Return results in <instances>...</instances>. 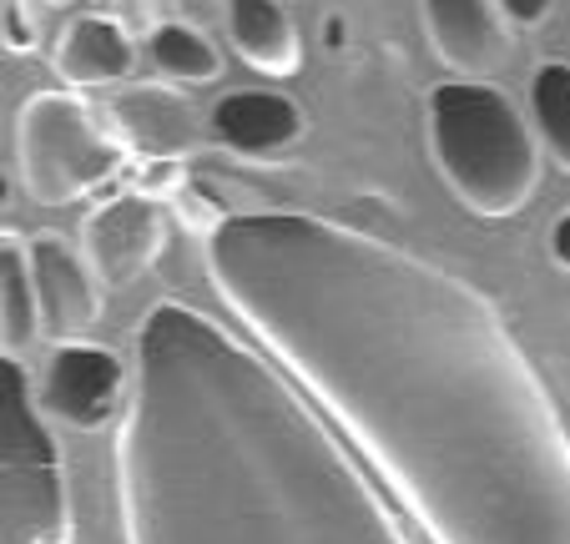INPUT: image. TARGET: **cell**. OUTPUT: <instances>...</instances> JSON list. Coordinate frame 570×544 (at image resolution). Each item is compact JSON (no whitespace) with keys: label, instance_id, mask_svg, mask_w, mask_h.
<instances>
[{"label":"cell","instance_id":"1","mask_svg":"<svg viewBox=\"0 0 570 544\" xmlns=\"http://www.w3.org/2000/svg\"><path fill=\"white\" fill-rule=\"evenodd\" d=\"M203 263L430 544H570V428L474 283L323 212H227Z\"/></svg>","mask_w":570,"mask_h":544},{"label":"cell","instance_id":"2","mask_svg":"<svg viewBox=\"0 0 570 544\" xmlns=\"http://www.w3.org/2000/svg\"><path fill=\"white\" fill-rule=\"evenodd\" d=\"M308 398L258 338L151 303L117 428L121 544H414Z\"/></svg>","mask_w":570,"mask_h":544},{"label":"cell","instance_id":"3","mask_svg":"<svg viewBox=\"0 0 570 544\" xmlns=\"http://www.w3.org/2000/svg\"><path fill=\"white\" fill-rule=\"evenodd\" d=\"M444 187L480 217H515L540 181V131L484 76L440 81L424 101Z\"/></svg>","mask_w":570,"mask_h":544},{"label":"cell","instance_id":"4","mask_svg":"<svg viewBox=\"0 0 570 544\" xmlns=\"http://www.w3.org/2000/svg\"><path fill=\"white\" fill-rule=\"evenodd\" d=\"M0 544H76L61 444L16 353H0Z\"/></svg>","mask_w":570,"mask_h":544},{"label":"cell","instance_id":"5","mask_svg":"<svg viewBox=\"0 0 570 544\" xmlns=\"http://www.w3.org/2000/svg\"><path fill=\"white\" fill-rule=\"evenodd\" d=\"M16 157H21L26 192L41 207H66L107 187L127 161L107 111H97L76 91H36L16 121Z\"/></svg>","mask_w":570,"mask_h":544},{"label":"cell","instance_id":"6","mask_svg":"<svg viewBox=\"0 0 570 544\" xmlns=\"http://www.w3.org/2000/svg\"><path fill=\"white\" fill-rule=\"evenodd\" d=\"M131 394V368L101 343H56L51 358L41 368V384L36 398L41 408L66 428H81V434H97L111 414L127 408Z\"/></svg>","mask_w":570,"mask_h":544},{"label":"cell","instance_id":"7","mask_svg":"<svg viewBox=\"0 0 570 544\" xmlns=\"http://www.w3.org/2000/svg\"><path fill=\"white\" fill-rule=\"evenodd\" d=\"M161 243H167V212L147 192L111 197L81 222V253L97 267L101 288H131L137 278H147Z\"/></svg>","mask_w":570,"mask_h":544},{"label":"cell","instance_id":"8","mask_svg":"<svg viewBox=\"0 0 570 544\" xmlns=\"http://www.w3.org/2000/svg\"><path fill=\"white\" fill-rule=\"evenodd\" d=\"M26 257H31V283L41 303V333H51V343L87 338L101 318V278L87 253L56 233H36L26 237Z\"/></svg>","mask_w":570,"mask_h":544},{"label":"cell","instance_id":"9","mask_svg":"<svg viewBox=\"0 0 570 544\" xmlns=\"http://www.w3.org/2000/svg\"><path fill=\"white\" fill-rule=\"evenodd\" d=\"M107 121L117 131V141L127 151L147 161H183L197 151L203 141V117L197 107L161 81H137L121 86L117 97L107 101Z\"/></svg>","mask_w":570,"mask_h":544},{"label":"cell","instance_id":"10","mask_svg":"<svg viewBox=\"0 0 570 544\" xmlns=\"http://www.w3.org/2000/svg\"><path fill=\"white\" fill-rule=\"evenodd\" d=\"M434 56L460 76L495 71L510 56V16L500 0H420Z\"/></svg>","mask_w":570,"mask_h":544},{"label":"cell","instance_id":"11","mask_svg":"<svg viewBox=\"0 0 570 544\" xmlns=\"http://www.w3.org/2000/svg\"><path fill=\"white\" fill-rule=\"evenodd\" d=\"M217 147L237 151V157H278L303 137V111L298 101L278 97V91H227L207 117Z\"/></svg>","mask_w":570,"mask_h":544},{"label":"cell","instance_id":"12","mask_svg":"<svg viewBox=\"0 0 570 544\" xmlns=\"http://www.w3.org/2000/svg\"><path fill=\"white\" fill-rule=\"evenodd\" d=\"M56 76L76 91H91V86H121L137 66V46L121 31L111 16H76L61 31L51 51Z\"/></svg>","mask_w":570,"mask_h":544},{"label":"cell","instance_id":"13","mask_svg":"<svg viewBox=\"0 0 570 544\" xmlns=\"http://www.w3.org/2000/svg\"><path fill=\"white\" fill-rule=\"evenodd\" d=\"M227 41L248 66L268 76H293L303 66V41L283 0H223Z\"/></svg>","mask_w":570,"mask_h":544},{"label":"cell","instance_id":"14","mask_svg":"<svg viewBox=\"0 0 570 544\" xmlns=\"http://www.w3.org/2000/svg\"><path fill=\"white\" fill-rule=\"evenodd\" d=\"M41 333V303H36V283H31V257L26 243L16 233L0 237V353L21 358L31 348V338Z\"/></svg>","mask_w":570,"mask_h":544},{"label":"cell","instance_id":"15","mask_svg":"<svg viewBox=\"0 0 570 544\" xmlns=\"http://www.w3.org/2000/svg\"><path fill=\"white\" fill-rule=\"evenodd\" d=\"M147 56H151V66L177 86H203V81H217V76H223L217 46L187 21H161L147 41Z\"/></svg>","mask_w":570,"mask_h":544},{"label":"cell","instance_id":"16","mask_svg":"<svg viewBox=\"0 0 570 544\" xmlns=\"http://www.w3.org/2000/svg\"><path fill=\"white\" fill-rule=\"evenodd\" d=\"M530 121L540 131V147L556 157L560 171H570V66L546 61L530 76Z\"/></svg>","mask_w":570,"mask_h":544},{"label":"cell","instance_id":"17","mask_svg":"<svg viewBox=\"0 0 570 544\" xmlns=\"http://www.w3.org/2000/svg\"><path fill=\"white\" fill-rule=\"evenodd\" d=\"M500 11L510 16V26H540L550 16V0H500Z\"/></svg>","mask_w":570,"mask_h":544},{"label":"cell","instance_id":"18","mask_svg":"<svg viewBox=\"0 0 570 544\" xmlns=\"http://www.w3.org/2000/svg\"><path fill=\"white\" fill-rule=\"evenodd\" d=\"M550 257H556V267L570 273V212H560L556 222H550Z\"/></svg>","mask_w":570,"mask_h":544},{"label":"cell","instance_id":"19","mask_svg":"<svg viewBox=\"0 0 570 544\" xmlns=\"http://www.w3.org/2000/svg\"><path fill=\"white\" fill-rule=\"evenodd\" d=\"M6 41H11L16 51H26V46H31V26L21 21V11H16V0H11V11H6Z\"/></svg>","mask_w":570,"mask_h":544}]
</instances>
